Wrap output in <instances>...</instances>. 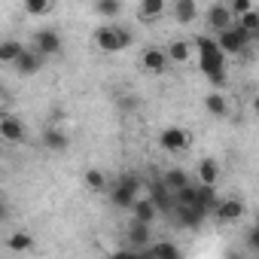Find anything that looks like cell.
I'll return each instance as SVG.
<instances>
[{"label":"cell","mask_w":259,"mask_h":259,"mask_svg":"<svg viewBox=\"0 0 259 259\" xmlns=\"http://www.w3.org/2000/svg\"><path fill=\"white\" fill-rule=\"evenodd\" d=\"M128 244H132L135 253L144 256V250L153 244V223H144V220H132L128 226Z\"/></svg>","instance_id":"obj_6"},{"label":"cell","mask_w":259,"mask_h":259,"mask_svg":"<svg viewBox=\"0 0 259 259\" xmlns=\"http://www.w3.org/2000/svg\"><path fill=\"white\" fill-rule=\"evenodd\" d=\"M195 177H198V183H204V186H217V183H220V165H217V159H201Z\"/></svg>","instance_id":"obj_19"},{"label":"cell","mask_w":259,"mask_h":259,"mask_svg":"<svg viewBox=\"0 0 259 259\" xmlns=\"http://www.w3.org/2000/svg\"><path fill=\"white\" fill-rule=\"evenodd\" d=\"M7 247H10L13 253H31V250H34V238H31L28 232H16V235L7 238Z\"/></svg>","instance_id":"obj_24"},{"label":"cell","mask_w":259,"mask_h":259,"mask_svg":"<svg viewBox=\"0 0 259 259\" xmlns=\"http://www.w3.org/2000/svg\"><path fill=\"white\" fill-rule=\"evenodd\" d=\"M192 55H195V43L192 40H171V46H168L171 64H186Z\"/></svg>","instance_id":"obj_16"},{"label":"cell","mask_w":259,"mask_h":259,"mask_svg":"<svg viewBox=\"0 0 259 259\" xmlns=\"http://www.w3.org/2000/svg\"><path fill=\"white\" fill-rule=\"evenodd\" d=\"M213 213H217L223 223H238V220L244 217V201H241V198H220L217 207H213Z\"/></svg>","instance_id":"obj_13"},{"label":"cell","mask_w":259,"mask_h":259,"mask_svg":"<svg viewBox=\"0 0 259 259\" xmlns=\"http://www.w3.org/2000/svg\"><path fill=\"white\" fill-rule=\"evenodd\" d=\"M204 22H207V28L210 31H226V28H232L235 25V13L229 10V4H213L207 13H204Z\"/></svg>","instance_id":"obj_8"},{"label":"cell","mask_w":259,"mask_h":259,"mask_svg":"<svg viewBox=\"0 0 259 259\" xmlns=\"http://www.w3.org/2000/svg\"><path fill=\"white\" fill-rule=\"evenodd\" d=\"M0 138H4L7 144H22L28 138V128H25V122L19 116L7 113L4 119H0Z\"/></svg>","instance_id":"obj_9"},{"label":"cell","mask_w":259,"mask_h":259,"mask_svg":"<svg viewBox=\"0 0 259 259\" xmlns=\"http://www.w3.org/2000/svg\"><path fill=\"white\" fill-rule=\"evenodd\" d=\"M95 13L101 19H116L122 13V0H95Z\"/></svg>","instance_id":"obj_26"},{"label":"cell","mask_w":259,"mask_h":259,"mask_svg":"<svg viewBox=\"0 0 259 259\" xmlns=\"http://www.w3.org/2000/svg\"><path fill=\"white\" fill-rule=\"evenodd\" d=\"M171 213H174L177 226H183V229H198L204 223V210L195 207V204H174Z\"/></svg>","instance_id":"obj_10"},{"label":"cell","mask_w":259,"mask_h":259,"mask_svg":"<svg viewBox=\"0 0 259 259\" xmlns=\"http://www.w3.org/2000/svg\"><path fill=\"white\" fill-rule=\"evenodd\" d=\"M171 16L177 19V25H192L198 19V0H174Z\"/></svg>","instance_id":"obj_14"},{"label":"cell","mask_w":259,"mask_h":259,"mask_svg":"<svg viewBox=\"0 0 259 259\" xmlns=\"http://www.w3.org/2000/svg\"><path fill=\"white\" fill-rule=\"evenodd\" d=\"M34 46H37L46 58H52V55L61 52V34L52 31V28H40V31L34 34Z\"/></svg>","instance_id":"obj_11"},{"label":"cell","mask_w":259,"mask_h":259,"mask_svg":"<svg viewBox=\"0 0 259 259\" xmlns=\"http://www.w3.org/2000/svg\"><path fill=\"white\" fill-rule=\"evenodd\" d=\"M141 198V177L138 174H125L110 186V201L122 210H132V204Z\"/></svg>","instance_id":"obj_3"},{"label":"cell","mask_w":259,"mask_h":259,"mask_svg":"<svg viewBox=\"0 0 259 259\" xmlns=\"http://www.w3.org/2000/svg\"><path fill=\"white\" fill-rule=\"evenodd\" d=\"M256 223H259V210H256Z\"/></svg>","instance_id":"obj_33"},{"label":"cell","mask_w":259,"mask_h":259,"mask_svg":"<svg viewBox=\"0 0 259 259\" xmlns=\"http://www.w3.org/2000/svg\"><path fill=\"white\" fill-rule=\"evenodd\" d=\"M195 58H198V67L201 73L207 76L210 85L223 89L226 82V52L220 46V40H210V37H195Z\"/></svg>","instance_id":"obj_1"},{"label":"cell","mask_w":259,"mask_h":259,"mask_svg":"<svg viewBox=\"0 0 259 259\" xmlns=\"http://www.w3.org/2000/svg\"><path fill=\"white\" fill-rule=\"evenodd\" d=\"M238 25H241V28H247L250 34H256V31H259V10H250V13H244V16L238 19Z\"/></svg>","instance_id":"obj_29"},{"label":"cell","mask_w":259,"mask_h":259,"mask_svg":"<svg viewBox=\"0 0 259 259\" xmlns=\"http://www.w3.org/2000/svg\"><path fill=\"white\" fill-rule=\"evenodd\" d=\"M138 107H141V98L138 95H122L119 98V110L122 113H138Z\"/></svg>","instance_id":"obj_30"},{"label":"cell","mask_w":259,"mask_h":259,"mask_svg":"<svg viewBox=\"0 0 259 259\" xmlns=\"http://www.w3.org/2000/svg\"><path fill=\"white\" fill-rule=\"evenodd\" d=\"M168 64H171L168 49L150 46V49H144V55H141V70H144V73H165Z\"/></svg>","instance_id":"obj_7"},{"label":"cell","mask_w":259,"mask_h":259,"mask_svg":"<svg viewBox=\"0 0 259 259\" xmlns=\"http://www.w3.org/2000/svg\"><path fill=\"white\" fill-rule=\"evenodd\" d=\"M217 40H220V46H223V52H226V55H241V52L253 43V34L235 22L232 28L220 31V34H217Z\"/></svg>","instance_id":"obj_4"},{"label":"cell","mask_w":259,"mask_h":259,"mask_svg":"<svg viewBox=\"0 0 259 259\" xmlns=\"http://www.w3.org/2000/svg\"><path fill=\"white\" fill-rule=\"evenodd\" d=\"M168 10V0H141L138 7V19L141 22H159Z\"/></svg>","instance_id":"obj_15"},{"label":"cell","mask_w":259,"mask_h":259,"mask_svg":"<svg viewBox=\"0 0 259 259\" xmlns=\"http://www.w3.org/2000/svg\"><path fill=\"white\" fill-rule=\"evenodd\" d=\"M52 10V0H25V13L28 16H46Z\"/></svg>","instance_id":"obj_27"},{"label":"cell","mask_w":259,"mask_h":259,"mask_svg":"<svg viewBox=\"0 0 259 259\" xmlns=\"http://www.w3.org/2000/svg\"><path fill=\"white\" fill-rule=\"evenodd\" d=\"M95 43H98V49L101 52H122V49H128L135 43V34L128 31V28H122V25H101L98 31H95Z\"/></svg>","instance_id":"obj_2"},{"label":"cell","mask_w":259,"mask_h":259,"mask_svg":"<svg viewBox=\"0 0 259 259\" xmlns=\"http://www.w3.org/2000/svg\"><path fill=\"white\" fill-rule=\"evenodd\" d=\"M229 10L235 13V22L244 16V13H250V10H256V0H229Z\"/></svg>","instance_id":"obj_28"},{"label":"cell","mask_w":259,"mask_h":259,"mask_svg":"<svg viewBox=\"0 0 259 259\" xmlns=\"http://www.w3.org/2000/svg\"><path fill=\"white\" fill-rule=\"evenodd\" d=\"M159 144H162L165 153H183V150H189L192 135L186 132V128H180V125H168V128H162Z\"/></svg>","instance_id":"obj_5"},{"label":"cell","mask_w":259,"mask_h":259,"mask_svg":"<svg viewBox=\"0 0 259 259\" xmlns=\"http://www.w3.org/2000/svg\"><path fill=\"white\" fill-rule=\"evenodd\" d=\"M43 52L34 46V49H25L19 58H16V70L22 73V76H34V73H40V67H43Z\"/></svg>","instance_id":"obj_12"},{"label":"cell","mask_w":259,"mask_h":259,"mask_svg":"<svg viewBox=\"0 0 259 259\" xmlns=\"http://www.w3.org/2000/svg\"><path fill=\"white\" fill-rule=\"evenodd\" d=\"M43 144H46V150H52V153H64V150L70 147V138L61 132V128H46V132H43Z\"/></svg>","instance_id":"obj_21"},{"label":"cell","mask_w":259,"mask_h":259,"mask_svg":"<svg viewBox=\"0 0 259 259\" xmlns=\"http://www.w3.org/2000/svg\"><path fill=\"white\" fill-rule=\"evenodd\" d=\"M82 186H85L89 192H110V180H107V174L98 171V168H89V171L82 174Z\"/></svg>","instance_id":"obj_20"},{"label":"cell","mask_w":259,"mask_h":259,"mask_svg":"<svg viewBox=\"0 0 259 259\" xmlns=\"http://www.w3.org/2000/svg\"><path fill=\"white\" fill-rule=\"evenodd\" d=\"M144 256H165V259H180V256H183V250H180L177 244H171V241H153V244L144 250Z\"/></svg>","instance_id":"obj_22"},{"label":"cell","mask_w":259,"mask_h":259,"mask_svg":"<svg viewBox=\"0 0 259 259\" xmlns=\"http://www.w3.org/2000/svg\"><path fill=\"white\" fill-rule=\"evenodd\" d=\"M132 217L135 220H144V223H156V217H159V204L147 195V198H138L135 204H132Z\"/></svg>","instance_id":"obj_17"},{"label":"cell","mask_w":259,"mask_h":259,"mask_svg":"<svg viewBox=\"0 0 259 259\" xmlns=\"http://www.w3.org/2000/svg\"><path fill=\"white\" fill-rule=\"evenodd\" d=\"M204 110H207L210 116H217V119H226V116H229V98L217 89V92H210V95L204 98Z\"/></svg>","instance_id":"obj_18"},{"label":"cell","mask_w":259,"mask_h":259,"mask_svg":"<svg viewBox=\"0 0 259 259\" xmlns=\"http://www.w3.org/2000/svg\"><path fill=\"white\" fill-rule=\"evenodd\" d=\"M25 52V43H19V40H7L4 46H0V61L4 64H16V58Z\"/></svg>","instance_id":"obj_25"},{"label":"cell","mask_w":259,"mask_h":259,"mask_svg":"<svg viewBox=\"0 0 259 259\" xmlns=\"http://www.w3.org/2000/svg\"><path fill=\"white\" fill-rule=\"evenodd\" d=\"M250 110H253V116H256V119H259V95H256V98H253V101H250Z\"/></svg>","instance_id":"obj_32"},{"label":"cell","mask_w":259,"mask_h":259,"mask_svg":"<svg viewBox=\"0 0 259 259\" xmlns=\"http://www.w3.org/2000/svg\"><path fill=\"white\" fill-rule=\"evenodd\" d=\"M162 180H165V183H168V186H171L174 192H180L183 186H189V183H192V177H189V174H186L183 168H168Z\"/></svg>","instance_id":"obj_23"},{"label":"cell","mask_w":259,"mask_h":259,"mask_svg":"<svg viewBox=\"0 0 259 259\" xmlns=\"http://www.w3.org/2000/svg\"><path fill=\"white\" fill-rule=\"evenodd\" d=\"M247 247H250L253 253H259V223H256V226L247 232Z\"/></svg>","instance_id":"obj_31"}]
</instances>
